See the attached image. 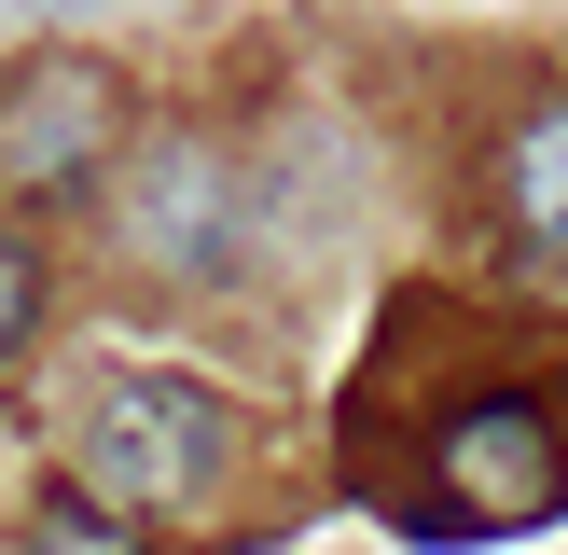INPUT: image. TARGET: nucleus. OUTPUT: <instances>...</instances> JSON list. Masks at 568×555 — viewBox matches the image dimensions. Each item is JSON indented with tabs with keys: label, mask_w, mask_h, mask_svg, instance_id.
I'll return each instance as SVG.
<instances>
[{
	"label": "nucleus",
	"mask_w": 568,
	"mask_h": 555,
	"mask_svg": "<svg viewBox=\"0 0 568 555\" xmlns=\"http://www.w3.org/2000/svg\"><path fill=\"white\" fill-rule=\"evenodd\" d=\"M125 153V83L98 56H14L0 70V194H98Z\"/></svg>",
	"instance_id": "4"
},
{
	"label": "nucleus",
	"mask_w": 568,
	"mask_h": 555,
	"mask_svg": "<svg viewBox=\"0 0 568 555\" xmlns=\"http://www.w3.org/2000/svg\"><path fill=\"white\" fill-rule=\"evenodd\" d=\"M486 194H499V236H514L527 264H568V98H541V111L499 125Z\"/></svg>",
	"instance_id": "5"
},
{
	"label": "nucleus",
	"mask_w": 568,
	"mask_h": 555,
	"mask_svg": "<svg viewBox=\"0 0 568 555\" xmlns=\"http://www.w3.org/2000/svg\"><path fill=\"white\" fill-rule=\"evenodd\" d=\"M28 333H42V250H28L14 222H0V361H14Z\"/></svg>",
	"instance_id": "7"
},
{
	"label": "nucleus",
	"mask_w": 568,
	"mask_h": 555,
	"mask_svg": "<svg viewBox=\"0 0 568 555\" xmlns=\"http://www.w3.org/2000/svg\"><path fill=\"white\" fill-rule=\"evenodd\" d=\"M111 236H125L153 278L209 292V278H236V250H250V167L222 153V139H194V125H153L139 153H111Z\"/></svg>",
	"instance_id": "2"
},
{
	"label": "nucleus",
	"mask_w": 568,
	"mask_h": 555,
	"mask_svg": "<svg viewBox=\"0 0 568 555\" xmlns=\"http://www.w3.org/2000/svg\"><path fill=\"white\" fill-rule=\"evenodd\" d=\"M14 555H153V527H125V514H98V500H42V514H28V542Z\"/></svg>",
	"instance_id": "6"
},
{
	"label": "nucleus",
	"mask_w": 568,
	"mask_h": 555,
	"mask_svg": "<svg viewBox=\"0 0 568 555\" xmlns=\"http://www.w3.org/2000/svg\"><path fill=\"white\" fill-rule=\"evenodd\" d=\"M14 14H55V0H14Z\"/></svg>",
	"instance_id": "8"
},
{
	"label": "nucleus",
	"mask_w": 568,
	"mask_h": 555,
	"mask_svg": "<svg viewBox=\"0 0 568 555\" xmlns=\"http://www.w3.org/2000/svg\"><path fill=\"white\" fill-rule=\"evenodd\" d=\"M430 486L444 514L471 527V542H499V527H555L568 514V431L541 389H458V403L430 416Z\"/></svg>",
	"instance_id": "3"
},
{
	"label": "nucleus",
	"mask_w": 568,
	"mask_h": 555,
	"mask_svg": "<svg viewBox=\"0 0 568 555\" xmlns=\"http://www.w3.org/2000/svg\"><path fill=\"white\" fill-rule=\"evenodd\" d=\"M83 500L125 527H181L222 500V472H236V416H222L209 375H181V361H139V375H98L83 389Z\"/></svg>",
	"instance_id": "1"
}]
</instances>
